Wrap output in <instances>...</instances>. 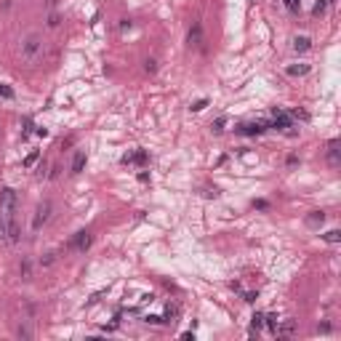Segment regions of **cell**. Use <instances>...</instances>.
<instances>
[{
  "label": "cell",
  "instance_id": "cell-5",
  "mask_svg": "<svg viewBox=\"0 0 341 341\" xmlns=\"http://www.w3.org/2000/svg\"><path fill=\"white\" fill-rule=\"evenodd\" d=\"M187 40H189V48H203V24L200 22H192V30H189Z\"/></svg>",
  "mask_w": 341,
  "mask_h": 341
},
{
  "label": "cell",
  "instance_id": "cell-3",
  "mask_svg": "<svg viewBox=\"0 0 341 341\" xmlns=\"http://www.w3.org/2000/svg\"><path fill=\"white\" fill-rule=\"evenodd\" d=\"M51 211H54V205H51V203H40V205L35 208V216H32V229H40L45 221L51 219Z\"/></svg>",
  "mask_w": 341,
  "mask_h": 341
},
{
  "label": "cell",
  "instance_id": "cell-21",
  "mask_svg": "<svg viewBox=\"0 0 341 341\" xmlns=\"http://www.w3.org/2000/svg\"><path fill=\"white\" fill-rule=\"evenodd\" d=\"M205 104H208L205 99H200V102H195V104H192V109H195V112H200V109L205 107Z\"/></svg>",
  "mask_w": 341,
  "mask_h": 341
},
{
  "label": "cell",
  "instance_id": "cell-14",
  "mask_svg": "<svg viewBox=\"0 0 341 341\" xmlns=\"http://www.w3.org/2000/svg\"><path fill=\"white\" fill-rule=\"evenodd\" d=\"M5 235H8V219H5V213L0 211V240H5Z\"/></svg>",
  "mask_w": 341,
  "mask_h": 341
},
{
  "label": "cell",
  "instance_id": "cell-8",
  "mask_svg": "<svg viewBox=\"0 0 341 341\" xmlns=\"http://www.w3.org/2000/svg\"><path fill=\"white\" fill-rule=\"evenodd\" d=\"M85 168V152H75V157H72V173H80V170Z\"/></svg>",
  "mask_w": 341,
  "mask_h": 341
},
{
  "label": "cell",
  "instance_id": "cell-19",
  "mask_svg": "<svg viewBox=\"0 0 341 341\" xmlns=\"http://www.w3.org/2000/svg\"><path fill=\"white\" fill-rule=\"evenodd\" d=\"M19 270H22V274H24V277H30V274H32V267H30V261H22V267H19Z\"/></svg>",
  "mask_w": 341,
  "mask_h": 341
},
{
  "label": "cell",
  "instance_id": "cell-10",
  "mask_svg": "<svg viewBox=\"0 0 341 341\" xmlns=\"http://www.w3.org/2000/svg\"><path fill=\"white\" fill-rule=\"evenodd\" d=\"M323 221H325V213L323 211H312L309 219H307V224H309V227H320Z\"/></svg>",
  "mask_w": 341,
  "mask_h": 341
},
{
  "label": "cell",
  "instance_id": "cell-6",
  "mask_svg": "<svg viewBox=\"0 0 341 341\" xmlns=\"http://www.w3.org/2000/svg\"><path fill=\"white\" fill-rule=\"evenodd\" d=\"M328 163L333 168L339 166V139H331V144H328Z\"/></svg>",
  "mask_w": 341,
  "mask_h": 341
},
{
  "label": "cell",
  "instance_id": "cell-22",
  "mask_svg": "<svg viewBox=\"0 0 341 341\" xmlns=\"http://www.w3.org/2000/svg\"><path fill=\"white\" fill-rule=\"evenodd\" d=\"M56 24H59V16L51 14V16H48V27H56Z\"/></svg>",
  "mask_w": 341,
  "mask_h": 341
},
{
  "label": "cell",
  "instance_id": "cell-9",
  "mask_svg": "<svg viewBox=\"0 0 341 341\" xmlns=\"http://www.w3.org/2000/svg\"><path fill=\"white\" fill-rule=\"evenodd\" d=\"M238 131H240V134H245V136H253V134H261L264 126H259V123H248V126H240Z\"/></svg>",
  "mask_w": 341,
  "mask_h": 341
},
{
  "label": "cell",
  "instance_id": "cell-1",
  "mask_svg": "<svg viewBox=\"0 0 341 341\" xmlns=\"http://www.w3.org/2000/svg\"><path fill=\"white\" fill-rule=\"evenodd\" d=\"M0 211L5 213V219H14V216H16V211H19V195H16V189H11V187L0 189Z\"/></svg>",
  "mask_w": 341,
  "mask_h": 341
},
{
  "label": "cell",
  "instance_id": "cell-18",
  "mask_svg": "<svg viewBox=\"0 0 341 341\" xmlns=\"http://www.w3.org/2000/svg\"><path fill=\"white\" fill-rule=\"evenodd\" d=\"M0 96H3V99H14V91H11L8 85H3V83H0Z\"/></svg>",
  "mask_w": 341,
  "mask_h": 341
},
{
  "label": "cell",
  "instance_id": "cell-2",
  "mask_svg": "<svg viewBox=\"0 0 341 341\" xmlns=\"http://www.w3.org/2000/svg\"><path fill=\"white\" fill-rule=\"evenodd\" d=\"M40 54H43V40H40V35H30L27 40L22 43V59L24 62H37L40 59Z\"/></svg>",
  "mask_w": 341,
  "mask_h": 341
},
{
  "label": "cell",
  "instance_id": "cell-11",
  "mask_svg": "<svg viewBox=\"0 0 341 341\" xmlns=\"http://www.w3.org/2000/svg\"><path fill=\"white\" fill-rule=\"evenodd\" d=\"M285 72H288L291 77H296V75H307V72H309V64H293V67H288Z\"/></svg>",
  "mask_w": 341,
  "mask_h": 341
},
{
  "label": "cell",
  "instance_id": "cell-15",
  "mask_svg": "<svg viewBox=\"0 0 341 341\" xmlns=\"http://www.w3.org/2000/svg\"><path fill=\"white\" fill-rule=\"evenodd\" d=\"M251 325H253V331H261V328H264V314L256 312V314H253V320H251Z\"/></svg>",
  "mask_w": 341,
  "mask_h": 341
},
{
  "label": "cell",
  "instance_id": "cell-17",
  "mask_svg": "<svg viewBox=\"0 0 341 341\" xmlns=\"http://www.w3.org/2000/svg\"><path fill=\"white\" fill-rule=\"evenodd\" d=\"M224 126H227V117H219V120L213 123V134H221V131H224Z\"/></svg>",
  "mask_w": 341,
  "mask_h": 341
},
{
  "label": "cell",
  "instance_id": "cell-13",
  "mask_svg": "<svg viewBox=\"0 0 341 341\" xmlns=\"http://www.w3.org/2000/svg\"><path fill=\"white\" fill-rule=\"evenodd\" d=\"M323 240H325V242H333V245H336V242L341 240V232H339V229H331V232H325V235H323Z\"/></svg>",
  "mask_w": 341,
  "mask_h": 341
},
{
  "label": "cell",
  "instance_id": "cell-7",
  "mask_svg": "<svg viewBox=\"0 0 341 341\" xmlns=\"http://www.w3.org/2000/svg\"><path fill=\"white\" fill-rule=\"evenodd\" d=\"M309 48H312L309 37H296V40H293V51H296V54H307Z\"/></svg>",
  "mask_w": 341,
  "mask_h": 341
},
{
  "label": "cell",
  "instance_id": "cell-4",
  "mask_svg": "<svg viewBox=\"0 0 341 341\" xmlns=\"http://www.w3.org/2000/svg\"><path fill=\"white\" fill-rule=\"evenodd\" d=\"M91 240H94V238H91V232H77V235H75V238H72V240L67 242V251H75V253H83V251H85V248H88V245H91Z\"/></svg>",
  "mask_w": 341,
  "mask_h": 341
},
{
  "label": "cell",
  "instance_id": "cell-23",
  "mask_svg": "<svg viewBox=\"0 0 341 341\" xmlns=\"http://www.w3.org/2000/svg\"><path fill=\"white\" fill-rule=\"evenodd\" d=\"M253 205H256V208H261V211H264V208H270V203H267V200H256Z\"/></svg>",
  "mask_w": 341,
  "mask_h": 341
},
{
  "label": "cell",
  "instance_id": "cell-16",
  "mask_svg": "<svg viewBox=\"0 0 341 341\" xmlns=\"http://www.w3.org/2000/svg\"><path fill=\"white\" fill-rule=\"evenodd\" d=\"M37 155H40V152H30L27 157H24V168H32V166H35V163H37Z\"/></svg>",
  "mask_w": 341,
  "mask_h": 341
},
{
  "label": "cell",
  "instance_id": "cell-12",
  "mask_svg": "<svg viewBox=\"0 0 341 341\" xmlns=\"http://www.w3.org/2000/svg\"><path fill=\"white\" fill-rule=\"evenodd\" d=\"M123 163H139V166H144V163H147V152H136V155H126V157H123Z\"/></svg>",
  "mask_w": 341,
  "mask_h": 341
},
{
  "label": "cell",
  "instance_id": "cell-20",
  "mask_svg": "<svg viewBox=\"0 0 341 341\" xmlns=\"http://www.w3.org/2000/svg\"><path fill=\"white\" fill-rule=\"evenodd\" d=\"M144 69H147V72H155L157 67H155V62H152V59H147V62H144Z\"/></svg>",
  "mask_w": 341,
  "mask_h": 341
}]
</instances>
